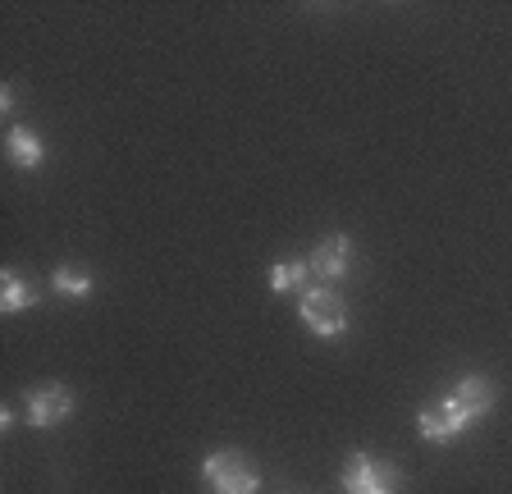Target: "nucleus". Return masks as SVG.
<instances>
[{
	"label": "nucleus",
	"instance_id": "1",
	"mask_svg": "<svg viewBox=\"0 0 512 494\" xmlns=\"http://www.w3.org/2000/svg\"><path fill=\"white\" fill-rule=\"evenodd\" d=\"M202 481L211 494H256L261 490V476L247 467V458L238 449H215L202 462Z\"/></svg>",
	"mask_w": 512,
	"mask_h": 494
},
{
	"label": "nucleus",
	"instance_id": "2",
	"mask_svg": "<svg viewBox=\"0 0 512 494\" xmlns=\"http://www.w3.org/2000/svg\"><path fill=\"white\" fill-rule=\"evenodd\" d=\"M302 321L320 339H339L348 330V302L334 293V284H316V289L302 293Z\"/></svg>",
	"mask_w": 512,
	"mask_h": 494
},
{
	"label": "nucleus",
	"instance_id": "3",
	"mask_svg": "<svg viewBox=\"0 0 512 494\" xmlns=\"http://www.w3.org/2000/svg\"><path fill=\"white\" fill-rule=\"evenodd\" d=\"M471 426H476L471 412L462 408L453 394L435 398V403H426V408L416 412V430H421V440H430V444H453L462 430H471Z\"/></svg>",
	"mask_w": 512,
	"mask_h": 494
},
{
	"label": "nucleus",
	"instance_id": "4",
	"mask_svg": "<svg viewBox=\"0 0 512 494\" xmlns=\"http://www.w3.org/2000/svg\"><path fill=\"white\" fill-rule=\"evenodd\" d=\"M343 494H398V472L371 453H352L343 467Z\"/></svg>",
	"mask_w": 512,
	"mask_h": 494
},
{
	"label": "nucleus",
	"instance_id": "5",
	"mask_svg": "<svg viewBox=\"0 0 512 494\" xmlns=\"http://www.w3.org/2000/svg\"><path fill=\"white\" fill-rule=\"evenodd\" d=\"M23 408H28V421L37 430H51V426H60V421L74 412V394H69L64 385H55V380H46V385L28 389Z\"/></svg>",
	"mask_w": 512,
	"mask_h": 494
},
{
	"label": "nucleus",
	"instance_id": "6",
	"mask_svg": "<svg viewBox=\"0 0 512 494\" xmlns=\"http://www.w3.org/2000/svg\"><path fill=\"white\" fill-rule=\"evenodd\" d=\"M307 266H311V275H320L325 284H339L352 266V238L348 234H325L316 243V252L307 257Z\"/></svg>",
	"mask_w": 512,
	"mask_h": 494
},
{
	"label": "nucleus",
	"instance_id": "7",
	"mask_svg": "<svg viewBox=\"0 0 512 494\" xmlns=\"http://www.w3.org/2000/svg\"><path fill=\"white\" fill-rule=\"evenodd\" d=\"M453 398L471 412V421H485L494 408V398H499V389H494L490 376H462L458 385H453Z\"/></svg>",
	"mask_w": 512,
	"mask_h": 494
},
{
	"label": "nucleus",
	"instance_id": "8",
	"mask_svg": "<svg viewBox=\"0 0 512 494\" xmlns=\"http://www.w3.org/2000/svg\"><path fill=\"white\" fill-rule=\"evenodd\" d=\"M5 151H10V165H19V170H42L46 165V142L37 138L32 129H23V124H14L10 129Z\"/></svg>",
	"mask_w": 512,
	"mask_h": 494
},
{
	"label": "nucleus",
	"instance_id": "9",
	"mask_svg": "<svg viewBox=\"0 0 512 494\" xmlns=\"http://www.w3.org/2000/svg\"><path fill=\"white\" fill-rule=\"evenodd\" d=\"M32 302H37V289L23 280L19 270H5V275H0V312L19 316V312H28Z\"/></svg>",
	"mask_w": 512,
	"mask_h": 494
},
{
	"label": "nucleus",
	"instance_id": "10",
	"mask_svg": "<svg viewBox=\"0 0 512 494\" xmlns=\"http://www.w3.org/2000/svg\"><path fill=\"white\" fill-rule=\"evenodd\" d=\"M51 289L60 293V298H87V293H92V270L87 266H55Z\"/></svg>",
	"mask_w": 512,
	"mask_h": 494
},
{
	"label": "nucleus",
	"instance_id": "11",
	"mask_svg": "<svg viewBox=\"0 0 512 494\" xmlns=\"http://www.w3.org/2000/svg\"><path fill=\"white\" fill-rule=\"evenodd\" d=\"M307 275H311L307 261H275V266H270V289H275V293H293V289H302V284H307Z\"/></svg>",
	"mask_w": 512,
	"mask_h": 494
}]
</instances>
